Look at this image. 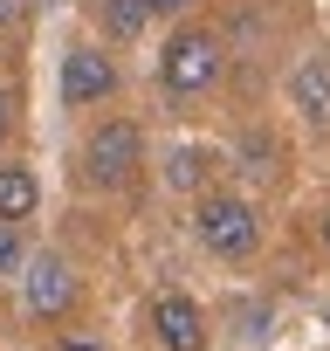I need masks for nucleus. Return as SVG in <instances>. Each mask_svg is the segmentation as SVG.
Wrapping results in <instances>:
<instances>
[{"label":"nucleus","instance_id":"15","mask_svg":"<svg viewBox=\"0 0 330 351\" xmlns=\"http://www.w3.org/2000/svg\"><path fill=\"white\" fill-rule=\"evenodd\" d=\"M144 8H151V14H186L193 0H144Z\"/></svg>","mask_w":330,"mask_h":351},{"label":"nucleus","instance_id":"1","mask_svg":"<svg viewBox=\"0 0 330 351\" xmlns=\"http://www.w3.org/2000/svg\"><path fill=\"white\" fill-rule=\"evenodd\" d=\"M220 76H227V42H220L207 21H186V28L165 35V49H158V83L173 90V97H200V90H214Z\"/></svg>","mask_w":330,"mask_h":351},{"label":"nucleus","instance_id":"10","mask_svg":"<svg viewBox=\"0 0 330 351\" xmlns=\"http://www.w3.org/2000/svg\"><path fill=\"white\" fill-rule=\"evenodd\" d=\"M97 8H103V35H110V42H131V35L151 21L144 0H97Z\"/></svg>","mask_w":330,"mask_h":351},{"label":"nucleus","instance_id":"16","mask_svg":"<svg viewBox=\"0 0 330 351\" xmlns=\"http://www.w3.org/2000/svg\"><path fill=\"white\" fill-rule=\"evenodd\" d=\"M316 241H323V255H330V214H323V221H316Z\"/></svg>","mask_w":330,"mask_h":351},{"label":"nucleus","instance_id":"13","mask_svg":"<svg viewBox=\"0 0 330 351\" xmlns=\"http://www.w3.org/2000/svg\"><path fill=\"white\" fill-rule=\"evenodd\" d=\"M21 14H28V0H0V35L21 28Z\"/></svg>","mask_w":330,"mask_h":351},{"label":"nucleus","instance_id":"12","mask_svg":"<svg viewBox=\"0 0 330 351\" xmlns=\"http://www.w3.org/2000/svg\"><path fill=\"white\" fill-rule=\"evenodd\" d=\"M28 269V248H21V228H0V276Z\"/></svg>","mask_w":330,"mask_h":351},{"label":"nucleus","instance_id":"2","mask_svg":"<svg viewBox=\"0 0 330 351\" xmlns=\"http://www.w3.org/2000/svg\"><path fill=\"white\" fill-rule=\"evenodd\" d=\"M193 234H200V248L220 255V262H248V255L262 248V221H255V207H248L241 193H220V186L193 200Z\"/></svg>","mask_w":330,"mask_h":351},{"label":"nucleus","instance_id":"6","mask_svg":"<svg viewBox=\"0 0 330 351\" xmlns=\"http://www.w3.org/2000/svg\"><path fill=\"white\" fill-rule=\"evenodd\" d=\"M151 330H158L165 351H207V310L193 296H179V289H165L151 303Z\"/></svg>","mask_w":330,"mask_h":351},{"label":"nucleus","instance_id":"7","mask_svg":"<svg viewBox=\"0 0 330 351\" xmlns=\"http://www.w3.org/2000/svg\"><path fill=\"white\" fill-rule=\"evenodd\" d=\"M42 207V180L28 165H0V228H21Z\"/></svg>","mask_w":330,"mask_h":351},{"label":"nucleus","instance_id":"11","mask_svg":"<svg viewBox=\"0 0 330 351\" xmlns=\"http://www.w3.org/2000/svg\"><path fill=\"white\" fill-rule=\"evenodd\" d=\"M241 165H248V180H275V172H282V145H275V138H262V131H248Z\"/></svg>","mask_w":330,"mask_h":351},{"label":"nucleus","instance_id":"3","mask_svg":"<svg viewBox=\"0 0 330 351\" xmlns=\"http://www.w3.org/2000/svg\"><path fill=\"white\" fill-rule=\"evenodd\" d=\"M138 165H144V131H138L131 117H103V124L83 138V180H90V186L117 193V186L138 180Z\"/></svg>","mask_w":330,"mask_h":351},{"label":"nucleus","instance_id":"9","mask_svg":"<svg viewBox=\"0 0 330 351\" xmlns=\"http://www.w3.org/2000/svg\"><path fill=\"white\" fill-rule=\"evenodd\" d=\"M214 165H220V158H214L207 145H179L173 158H165V180H173L179 193H193V200H200V193H214V186H207V172H214Z\"/></svg>","mask_w":330,"mask_h":351},{"label":"nucleus","instance_id":"8","mask_svg":"<svg viewBox=\"0 0 330 351\" xmlns=\"http://www.w3.org/2000/svg\"><path fill=\"white\" fill-rule=\"evenodd\" d=\"M289 97H296V110L303 117H330V56H303L296 62V76H289Z\"/></svg>","mask_w":330,"mask_h":351},{"label":"nucleus","instance_id":"14","mask_svg":"<svg viewBox=\"0 0 330 351\" xmlns=\"http://www.w3.org/2000/svg\"><path fill=\"white\" fill-rule=\"evenodd\" d=\"M8 131H14V97L0 90V145H8Z\"/></svg>","mask_w":330,"mask_h":351},{"label":"nucleus","instance_id":"5","mask_svg":"<svg viewBox=\"0 0 330 351\" xmlns=\"http://www.w3.org/2000/svg\"><path fill=\"white\" fill-rule=\"evenodd\" d=\"M21 282H28V317H42V324H62V317L76 310V269H69L62 255H35Z\"/></svg>","mask_w":330,"mask_h":351},{"label":"nucleus","instance_id":"4","mask_svg":"<svg viewBox=\"0 0 330 351\" xmlns=\"http://www.w3.org/2000/svg\"><path fill=\"white\" fill-rule=\"evenodd\" d=\"M110 97H117V62L97 42L69 49L62 56V110H103Z\"/></svg>","mask_w":330,"mask_h":351}]
</instances>
